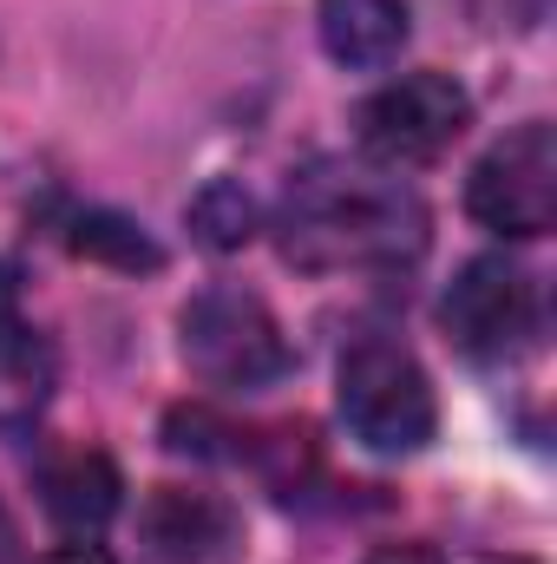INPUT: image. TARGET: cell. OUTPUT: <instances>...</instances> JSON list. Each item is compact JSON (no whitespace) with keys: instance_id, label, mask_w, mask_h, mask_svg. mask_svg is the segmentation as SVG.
<instances>
[{"instance_id":"1","label":"cell","mask_w":557,"mask_h":564,"mask_svg":"<svg viewBox=\"0 0 557 564\" xmlns=\"http://www.w3.org/2000/svg\"><path fill=\"white\" fill-rule=\"evenodd\" d=\"M426 243V210L401 177L308 164L282 197V257L295 270H394Z\"/></svg>"},{"instance_id":"2","label":"cell","mask_w":557,"mask_h":564,"mask_svg":"<svg viewBox=\"0 0 557 564\" xmlns=\"http://www.w3.org/2000/svg\"><path fill=\"white\" fill-rule=\"evenodd\" d=\"M177 348H184L190 375H204L210 388H237V394H263L295 368V348H288L282 322L250 289L190 295L184 315H177Z\"/></svg>"},{"instance_id":"3","label":"cell","mask_w":557,"mask_h":564,"mask_svg":"<svg viewBox=\"0 0 557 564\" xmlns=\"http://www.w3.org/2000/svg\"><path fill=\"white\" fill-rule=\"evenodd\" d=\"M335 401H341V421L348 433L368 446V453H419L439 426V408H433V381L414 355L387 335H361L341 368H335Z\"/></svg>"},{"instance_id":"4","label":"cell","mask_w":557,"mask_h":564,"mask_svg":"<svg viewBox=\"0 0 557 564\" xmlns=\"http://www.w3.org/2000/svg\"><path fill=\"white\" fill-rule=\"evenodd\" d=\"M466 210L499 230V237H545L557 224V132L545 119L505 132L472 177H466Z\"/></svg>"},{"instance_id":"5","label":"cell","mask_w":557,"mask_h":564,"mask_svg":"<svg viewBox=\"0 0 557 564\" xmlns=\"http://www.w3.org/2000/svg\"><path fill=\"white\" fill-rule=\"evenodd\" d=\"M439 328L472 361H512L538 335V282L512 257H472L439 302Z\"/></svg>"},{"instance_id":"6","label":"cell","mask_w":557,"mask_h":564,"mask_svg":"<svg viewBox=\"0 0 557 564\" xmlns=\"http://www.w3.org/2000/svg\"><path fill=\"white\" fill-rule=\"evenodd\" d=\"M472 99L446 73H407L354 106V139L381 164H426L466 132Z\"/></svg>"},{"instance_id":"7","label":"cell","mask_w":557,"mask_h":564,"mask_svg":"<svg viewBox=\"0 0 557 564\" xmlns=\"http://www.w3.org/2000/svg\"><path fill=\"white\" fill-rule=\"evenodd\" d=\"M53 401V348L20 308V289L0 270V433H26Z\"/></svg>"},{"instance_id":"8","label":"cell","mask_w":557,"mask_h":564,"mask_svg":"<svg viewBox=\"0 0 557 564\" xmlns=\"http://www.w3.org/2000/svg\"><path fill=\"white\" fill-rule=\"evenodd\" d=\"M40 499H46V512H53L66 532H106V525L119 519L125 479H119V466H112L106 453L73 446V453L46 459V473H40Z\"/></svg>"},{"instance_id":"9","label":"cell","mask_w":557,"mask_h":564,"mask_svg":"<svg viewBox=\"0 0 557 564\" xmlns=\"http://www.w3.org/2000/svg\"><path fill=\"white\" fill-rule=\"evenodd\" d=\"M315 26H321L328 59H341L354 73H374V66L401 59V46L414 33L407 26V0H321Z\"/></svg>"},{"instance_id":"10","label":"cell","mask_w":557,"mask_h":564,"mask_svg":"<svg viewBox=\"0 0 557 564\" xmlns=\"http://www.w3.org/2000/svg\"><path fill=\"white\" fill-rule=\"evenodd\" d=\"M144 539H151L157 564H204L230 545V512L217 499H204V492L157 486L151 506H144Z\"/></svg>"},{"instance_id":"11","label":"cell","mask_w":557,"mask_h":564,"mask_svg":"<svg viewBox=\"0 0 557 564\" xmlns=\"http://www.w3.org/2000/svg\"><path fill=\"white\" fill-rule=\"evenodd\" d=\"M66 243L79 257H92V263H112V270H157L164 263V250L144 237L132 217H119V210H79L66 224Z\"/></svg>"},{"instance_id":"12","label":"cell","mask_w":557,"mask_h":564,"mask_svg":"<svg viewBox=\"0 0 557 564\" xmlns=\"http://www.w3.org/2000/svg\"><path fill=\"white\" fill-rule=\"evenodd\" d=\"M190 230L204 250H243L256 237V197L237 177H217L190 197Z\"/></svg>"},{"instance_id":"13","label":"cell","mask_w":557,"mask_h":564,"mask_svg":"<svg viewBox=\"0 0 557 564\" xmlns=\"http://www.w3.org/2000/svg\"><path fill=\"white\" fill-rule=\"evenodd\" d=\"M368 564H439V552L433 545H381Z\"/></svg>"},{"instance_id":"14","label":"cell","mask_w":557,"mask_h":564,"mask_svg":"<svg viewBox=\"0 0 557 564\" xmlns=\"http://www.w3.org/2000/svg\"><path fill=\"white\" fill-rule=\"evenodd\" d=\"M40 564H119V558L99 552V545H59V552H46Z\"/></svg>"},{"instance_id":"15","label":"cell","mask_w":557,"mask_h":564,"mask_svg":"<svg viewBox=\"0 0 557 564\" xmlns=\"http://www.w3.org/2000/svg\"><path fill=\"white\" fill-rule=\"evenodd\" d=\"M0 564H13V519H7V506H0Z\"/></svg>"},{"instance_id":"16","label":"cell","mask_w":557,"mask_h":564,"mask_svg":"<svg viewBox=\"0 0 557 564\" xmlns=\"http://www.w3.org/2000/svg\"><path fill=\"white\" fill-rule=\"evenodd\" d=\"M492 564H532V558H492Z\"/></svg>"}]
</instances>
